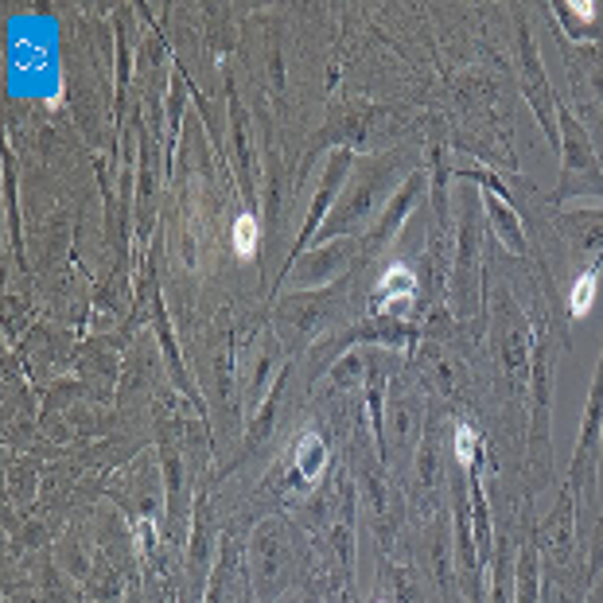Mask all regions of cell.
<instances>
[{"label": "cell", "instance_id": "5b68a950", "mask_svg": "<svg viewBox=\"0 0 603 603\" xmlns=\"http://www.w3.org/2000/svg\"><path fill=\"white\" fill-rule=\"evenodd\" d=\"M230 246H234V253H238L242 261H249V257L257 253V246H261V226H257V218H253L249 211H242L238 218H234Z\"/></svg>", "mask_w": 603, "mask_h": 603}, {"label": "cell", "instance_id": "ba28073f", "mask_svg": "<svg viewBox=\"0 0 603 603\" xmlns=\"http://www.w3.org/2000/svg\"><path fill=\"white\" fill-rule=\"evenodd\" d=\"M600 561H603V526H600V533H596V553H592V568H600Z\"/></svg>", "mask_w": 603, "mask_h": 603}, {"label": "cell", "instance_id": "277c9868", "mask_svg": "<svg viewBox=\"0 0 603 603\" xmlns=\"http://www.w3.org/2000/svg\"><path fill=\"white\" fill-rule=\"evenodd\" d=\"M596 292H600V269H584L572 288H568V300H565V312L568 320H584V316H592V308H596Z\"/></svg>", "mask_w": 603, "mask_h": 603}, {"label": "cell", "instance_id": "52a82bcc", "mask_svg": "<svg viewBox=\"0 0 603 603\" xmlns=\"http://www.w3.org/2000/svg\"><path fill=\"white\" fill-rule=\"evenodd\" d=\"M568 12H576V20H584V24L596 20V4L592 0H576V4H568Z\"/></svg>", "mask_w": 603, "mask_h": 603}, {"label": "cell", "instance_id": "9c48e42d", "mask_svg": "<svg viewBox=\"0 0 603 603\" xmlns=\"http://www.w3.org/2000/svg\"><path fill=\"white\" fill-rule=\"evenodd\" d=\"M378 603H390V600H378Z\"/></svg>", "mask_w": 603, "mask_h": 603}, {"label": "cell", "instance_id": "6da1fadb", "mask_svg": "<svg viewBox=\"0 0 603 603\" xmlns=\"http://www.w3.org/2000/svg\"><path fill=\"white\" fill-rule=\"evenodd\" d=\"M600 428H603V362L596 374V386L588 397V417H584V436H580V456L572 463V483L592 498L596 491V452H600Z\"/></svg>", "mask_w": 603, "mask_h": 603}, {"label": "cell", "instance_id": "3957f363", "mask_svg": "<svg viewBox=\"0 0 603 603\" xmlns=\"http://www.w3.org/2000/svg\"><path fill=\"white\" fill-rule=\"evenodd\" d=\"M323 467H327V444H323V436L320 432H304V436L296 440V448H292V471L300 475L304 487H312L323 475Z\"/></svg>", "mask_w": 603, "mask_h": 603}, {"label": "cell", "instance_id": "8992f818", "mask_svg": "<svg viewBox=\"0 0 603 603\" xmlns=\"http://www.w3.org/2000/svg\"><path fill=\"white\" fill-rule=\"evenodd\" d=\"M452 448H456V463H460L463 471H475V463H479V432H475V425L460 421Z\"/></svg>", "mask_w": 603, "mask_h": 603}, {"label": "cell", "instance_id": "7a4b0ae2", "mask_svg": "<svg viewBox=\"0 0 603 603\" xmlns=\"http://www.w3.org/2000/svg\"><path fill=\"white\" fill-rule=\"evenodd\" d=\"M374 292H378V308L393 312L397 304H409L417 296V273L405 261H393L390 269L382 273V281L374 284Z\"/></svg>", "mask_w": 603, "mask_h": 603}]
</instances>
